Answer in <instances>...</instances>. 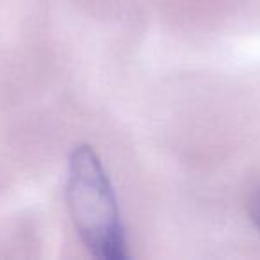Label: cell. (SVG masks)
<instances>
[{"mask_svg":"<svg viewBox=\"0 0 260 260\" xmlns=\"http://www.w3.org/2000/svg\"><path fill=\"white\" fill-rule=\"evenodd\" d=\"M66 198L80 241L102 260L125 258V235L118 202L94 150L77 146L70 157Z\"/></svg>","mask_w":260,"mask_h":260,"instance_id":"obj_1","label":"cell"},{"mask_svg":"<svg viewBox=\"0 0 260 260\" xmlns=\"http://www.w3.org/2000/svg\"><path fill=\"white\" fill-rule=\"evenodd\" d=\"M249 216H251L253 223L256 224V228L260 230V191L249 202Z\"/></svg>","mask_w":260,"mask_h":260,"instance_id":"obj_2","label":"cell"}]
</instances>
